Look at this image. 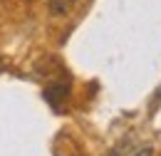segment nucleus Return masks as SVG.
Listing matches in <instances>:
<instances>
[{
  "instance_id": "f257e3e1",
  "label": "nucleus",
  "mask_w": 161,
  "mask_h": 156,
  "mask_svg": "<svg viewBox=\"0 0 161 156\" xmlns=\"http://www.w3.org/2000/svg\"><path fill=\"white\" fill-rule=\"evenodd\" d=\"M42 97H45V102H47L55 112H62V109H64V102L69 99V82H55V84L45 87Z\"/></svg>"
},
{
  "instance_id": "f03ea898",
  "label": "nucleus",
  "mask_w": 161,
  "mask_h": 156,
  "mask_svg": "<svg viewBox=\"0 0 161 156\" xmlns=\"http://www.w3.org/2000/svg\"><path fill=\"white\" fill-rule=\"evenodd\" d=\"M77 0H50V13L52 15H67Z\"/></svg>"
},
{
  "instance_id": "7ed1b4c3",
  "label": "nucleus",
  "mask_w": 161,
  "mask_h": 156,
  "mask_svg": "<svg viewBox=\"0 0 161 156\" xmlns=\"http://www.w3.org/2000/svg\"><path fill=\"white\" fill-rule=\"evenodd\" d=\"M129 156H154V149H151V146H139V149H134Z\"/></svg>"
},
{
  "instance_id": "20e7f679",
  "label": "nucleus",
  "mask_w": 161,
  "mask_h": 156,
  "mask_svg": "<svg viewBox=\"0 0 161 156\" xmlns=\"http://www.w3.org/2000/svg\"><path fill=\"white\" fill-rule=\"evenodd\" d=\"M3 70H5V64H3V59H0V72H3Z\"/></svg>"
},
{
  "instance_id": "39448f33",
  "label": "nucleus",
  "mask_w": 161,
  "mask_h": 156,
  "mask_svg": "<svg viewBox=\"0 0 161 156\" xmlns=\"http://www.w3.org/2000/svg\"><path fill=\"white\" fill-rule=\"evenodd\" d=\"M159 97H161V92H159Z\"/></svg>"
}]
</instances>
